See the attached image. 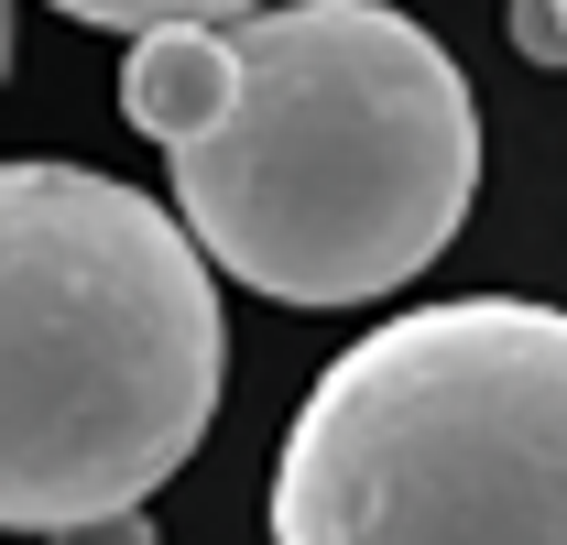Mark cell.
Listing matches in <instances>:
<instances>
[{"label": "cell", "mask_w": 567, "mask_h": 545, "mask_svg": "<svg viewBox=\"0 0 567 545\" xmlns=\"http://www.w3.org/2000/svg\"><path fill=\"white\" fill-rule=\"evenodd\" d=\"M240 99L175 142V207L208 263L274 306L415 284L481 197V99L393 0H274L229 22Z\"/></svg>", "instance_id": "1"}, {"label": "cell", "mask_w": 567, "mask_h": 545, "mask_svg": "<svg viewBox=\"0 0 567 545\" xmlns=\"http://www.w3.org/2000/svg\"><path fill=\"white\" fill-rule=\"evenodd\" d=\"M229 317L186 207L87 164L0 175V524L99 535L197 459Z\"/></svg>", "instance_id": "2"}, {"label": "cell", "mask_w": 567, "mask_h": 545, "mask_svg": "<svg viewBox=\"0 0 567 545\" xmlns=\"http://www.w3.org/2000/svg\"><path fill=\"white\" fill-rule=\"evenodd\" d=\"M274 545H567V317L458 295L350 339L284 425Z\"/></svg>", "instance_id": "3"}, {"label": "cell", "mask_w": 567, "mask_h": 545, "mask_svg": "<svg viewBox=\"0 0 567 545\" xmlns=\"http://www.w3.org/2000/svg\"><path fill=\"white\" fill-rule=\"evenodd\" d=\"M229 99H240V44H229V22H153L132 33V55H121V121L142 142H197L229 121Z\"/></svg>", "instance_id": "4"}, {"label": "cell", "mask_w": 567, "mask_h": 545, "mask_svg": "<svg viewBox=\"0 0 567 545\" xmlns=\"http://www.w3.org/2000/svg\"><path fill=\"white\" fill-rule=\"evenodd\" d=\"M66 22H99V33H153V22H240V11H274V0H44Z\"/></svg>", "instance_id": "5"}, {"label": "cell", "mask_w": 567, "mask_h": 545, "mask_svg": "<svg viewBox=\"0 0 567 545\" xmlns=\"http://www.w3.org/2000/svg\"><path fill=\"white\" fill-rule=\"evenodd\" d=\"M513 55L567 66V0H513Z\"/></svg>", "instance_id": "6"}]
</instances>
